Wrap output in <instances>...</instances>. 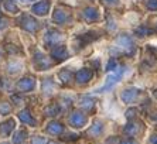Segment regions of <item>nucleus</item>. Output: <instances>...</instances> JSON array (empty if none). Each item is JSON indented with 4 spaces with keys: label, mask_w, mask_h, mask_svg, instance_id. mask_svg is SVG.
Returning <instances> with one entry per match:
<instances>
[{
    "label": "nucleus",
    "mask_w": 157,
    "mask_h": 144,
    "mask_svg": "<svg viewBox=\"0 0 157 144\" xmlns=\"http://www.w3.org/2000/svg\"><path fill=\"white\" fill-rule=\"evenodd\" d=\"M116 50L119 51V52H124V54L128 55H133L136 52V45H135V41H133V38L129 36H126V34H122V36H119L116 38Z\"/></svg>",
    "instance_id": "nucleus-1"
},
{
    "label": "nucleus",
    "mask_w": 157,
    "mask_h": 144,
    "mask_svg": "<svg viewBox=\"0 0 157 144\" xmlns=\"http://www.w3.org/2000/svg\"><path fill=\"white\" fill-rule=\"evenodd\" d=\"M126 71H128V68H126V66H121L119 69H116V72H115L113 75H109L108 78H106L105 85H103L102 88H99V89L95 90V93H103V92H108V90H110L117 82H119V81L122 79V76H123V74Z\"/></svg>",
    "instance_id": "nucleus-2"
},
{
    "label": "nucleus",
    "mask_w": 157,
    "mask_h": 144,
    "mask_svg": "<svg viewBox=\"0 0 157 144\" xmlns=\"http://www.w3.org/2000/svg\"><path fill=\"white\" fill-rule=\"evenodd\" d=\"M18 24L21 25V28H24L29 32H36L38 30V21L34 17H31L30 14H26V13L20 16Z\"/></svg>",
    "instance_id": "nucleus-3"
},
{
    "label": "nucleus",
    "mask_w": 157,
    "mask_h": 144,
    "mask_svg": "<svg viewBox=\"0 0 157 144\" xmlns=\"http://www.w3.org/2000/svg\"><path fill=\"white\" fill-rule=\"evenodd\" d=\"M44 40H45V43H47L48 45H57V44H59L64 40V36H62L59 31H57V30H48V31L45 32Z\"/></svg>",
    "instance_id": "nucleus-4"
},
{
    "label": "nucleus",
    "mask_w": 157,
    "mask_h": 144,
    "mask_svg": "<svg viewBox=\"0 0 157 144\" xmlns=\"http://www.w3.org/2000/svg\"><path fill=\"white\" fill-rule=\"evenodd\" d=\"M50 6H51L50 0H41V2H38L37 4H34L31 11L37 16H45V14H48V11H50Z\"/></svg>",
    "instance_id": "nucleus-5"
},
{
    "label": "nucleus",
    "mask_w": 157,
    "mask_h": 144,
    "mask_svg": "<svg viewBox=\"0 0 157 144\" xmlns=\"http://www.w3.org/2000/svg\"><path fill=\"white\" fill-rule=\"evenodd\" d=\"M34 86H36V81H34V78H30V76L23 78L17 82V89L20 92H30L34 89Z\"/></svg>",
    "instance_id": "nucleus-6"
},
{
    "label": "nucleus",
    "mask_w": 157,
    "mask_h": 144,
    "mask_svg": "<svg viewBox=\"0 0 157 144\" xmlns=\"http://www.w3.org/2000/svg\"><path fill=\"white\" fill-rule=\"evenodd\" d=\"M137 95H139V89H137V88H129V89L122 92L121 99L124 102V103H132V102L136 100Z\"/></svg>",
    "instance_id": "nucleus-7"
},
{
    "label": "nucleus",
    "mask_w": 157,
    "mask_h": 144,
    "mask_svg": "<svg viewBox=\"0 0 157 144\" xmlns=\"http://www.w3.org/2000/svg\"><path fill=\"white\" fill-rule=\"evenodd\" d=\"M34 62H36L37 68L41 69V71L51 66V62H50V59H48V58L45 57L44 54H41V52H36V54H34Z\"/></svg>",
    "instance_id": "nucleus-8"
},
{
    "label": "nucleus",
    "mask_w": 157,
    "mask_h": 144,
    "mask_svg": "<svg viewBox=\"0 0 157 144\" xmlns=\"http://www.w3.org/2000/svg\"><path fill=\"white\" fill-rule=\"evenodd\" d=\"M86 116L84 115L82 112H74L70 117V123L72 124L74 127H82L85 126V123H86Z\"/></svg>",
    "instance_id": "nucleus-9"
},
{
    "label": "nucleus",
    "mask_w": 157,
    "mask_h": 144,
    "mask_svg": "<svg viewBox=\"0 0 157 144\" xmlns=\"http://www.w3.org/2000/svg\"><path fill=\"white\" fill-rule=\"evenodd\" d=\"M94 76V72L91 71V69H79V71L75 74V81H77L78 83H86L91 81V78Z\"/></svg>",
    "instance_id": "nucleus-10"
},
{
    "label": "nucleus",
    "mask_w": 157,
    "mask_h": 144,
    "mask_svg": "<svg viewBox=\"0 0 157 144\" xmlns=\"http://www.w3.org/2000/svg\"><path fill=\"white\" fill-rule=\"evenodd\" d=\"M52 20L58 24H65L67 21H70V14L62 9H55L54 13H52Z\"/></svg>",
    "instance_id": "nucleus-11"
},
{
    "label": "nucleus",
    "mask_w": 157,
    "mask_h": 144,
    "mask_svg": "<svg viewBox=\"0 0 157 144\" xmlns=\"http://www.w3.org/2000/svg\"><path fill=\"white\" fill-rule=\"evenodd\" d=\"M51 55L57 61H64V59L68 58V51H67V48L64 45H58V47H55L51 51Z\"/></svg>",
    "instance_id": "nucleus-12"
},
{
    "label": "nucleus",
    "mask_w": 157,
    "mask_h": 144,
    "mask_svg": "<svg viewBox=\"0 0 157 144\" xmlns=\"http://www.w3.org/2000/svg\"><path fill=\"white\" fill-rule=\"evenodd\" d=\"M18 119L21 120L23 123H26V124H30V126H36L37 124L36 119L31 116L29 109H24V110H21V112L18 113Z\"/></svg>",
    "instance_id": "nucleus-13"
},
{
    "label": "nucleus",
    "mask_w": 157,
    "mask_h": 144,
    "mask_svg": "<svg viewBox=\"0 0 157 144\" xmlns=\"http://www.w3.org/2000/svg\"><path fill=\"white\" fill-rule=\"evenodd\" d=\"M82 16H84L85 20H88V21H96V20H99V11L95 7H86L82 11Z\"/></svg>",
    "instance_id": "nucleus-14"
},
{
    "label": "nucleus",
    "mask_w": 157,
    "mask_h": 144,
    "mask_svg": "<svg viewBox=\"0 0 157 144\" xmlns=\"http://www.w3.org/2000/svg\"><path fill=\"white\" fill-rule=\"evenodd\" d=\"M14 126H16V123L13 119L6 120V122H3L0 124V133L3 134V136H9V134L14 130Z\"/></svg>",
    "instance_id": "nucleus-15"
},
{
    "label": "nucleus",
    "mask_w": 157,
    "mask_h": 144,
    "mask_svg": "<svg viewBox=\"0 0 157 144\" xmlns=\"http://www.w3.org/2000/svg\"><path fill=\"white\" fill-rule=\"evenodd\" d=\"M123 131L128 134L129 137H133V136H136V134L140 131V124H139V123H136V122L128 123V124H126V127L123 129Z\"/></svg>",
    "instance_id": "nucleus-16"
},
{
    "label": "nucleus",
    "mask_w": 157,
    "mask_h": 144,
    "mask_svg": "<svg viewBox=\"0 0 157 144\" xmlns=\"http://www.w3.org/2000/svg\"><path fill=\"white\" fill-rule=\"evenodd\" d=\"M47 131L50 134H54V136H59V134L64 131V126L58 122H51L47 126Z\"/></svg>",
    "instance_id": "nucleus-17"
},
{
    "label": "nucleus",
    "mask_w": 157,
    "mask_h": 144,
    "mask_svg": "<svg viewBox=\"0 0 157 144\" xmlns=\"http://www.w3.org/2000/svg\"><path fill=\"white\" fill-rule=\"evenodd\" d=\"M102 129H103V123L101 120H96L91 126V129L88 130V134L89 136H99V134L102 133Z\"/></svg>",
    "instance_id": "nucleus-18"
},
{
    "label": "nucleus",
    "mask_w": 157,
    "mask_h": 144,
    "mask_svg": "<svg viewBox=\"0 0 157 144\" xmlns=\"http://www.w3.org/2000/svg\"><path fill=\"white\" fill-rule=\"evenodd\" d=\"M96 38H98V36H96V32H94V31H89V32H86V34H84V36L79 37V40H81V43H82V45L92 43V41L96 40Z\"/></svg>",
    "instance_id": "nucleus-19"
},
{
    "label": "nucleus",
    "mask_w": 157,
    "mask_h": 144,
    "mask_svg": "<svg viewBox=\"0 0 157 144\" xmlns=\"http://www.w3.org/2000/svg\"><path fill=\"white\" fill-rule=\"evenodd\" d=\"M26 137H27V133L24 131V130H18V131L14 133V136H13V143L14 144H23L24 140H26Z\"/></svg>",
    "instance_id": "nucleus-20"
},
{
    "label": "nucleus",
    "mask_w": 157,
    "mask_h": 144,
    "mask_svg": "<svg viewBox=\"0 0 157 144\" xmlns=\"http://www.w3.org/2000/svg\"><path fill=\"white\" fill-rule=\"evenodd\" d=\"M4 9L9 11V13H17L18 7L16 6L14 0H4Z\"/></svg>",
    "instance_id": "nucleus-21"
},
{
    "label": "nucleus",
    "mask_w": 157,
    "mask_h": 144,
    "mask_svg": "<svg viewBox=\"0 0 157 144\" xmlns=\"http://www.w3.org/2000/svg\"><path fill=\"white\" fill-rule=\"evenodd\" d=\"M81 108H84V109H89V110H91L92 108H94V106H95V102L92 100L91 97H82V99H81Z\"/></svg>",
    "instance_id": "nucleus-22"
},
{
    "label": "nucleus",
    "mask_w": 157,
    "mask_h": 144,
    "mask_svg": "<svg viewBox=\"0 0 157 144\" xmlns=\"http://www.w3.org/2000/svg\"><path fill=\"white\" fill-rule=\"evenodd\" d=\"M58 78L62 81L64 83H68L71 81V78H72V74H71L70 71H67V69H64V71H61L58 74Z\"/></svg>",
    "instance_id": "nucleus-23"
},
{
    "label": "nucleus",
    "mask_w": 157,
    "mask_h": 144,
    "mask_svg": "<svg viewBox=\"0 0 157 144\" xmlns=\"http://www.w3.org/2000/svg\"><path fill=\"white\" fill-rule=\"evenodd\" d=\"M45 115L47 116H57L59 113V108L57 106V104H50L48 108H45Z\"/></svg>",
    "instance_id": "nucleus-24"
},
{
    "label": "nucleus",
    "mask_w": 157,
    "mask_h": 144,
    "mask_svg": "<svg viewBox=\"0 0 157 144\" xmlns=\"http://www.w3.org/2000/svg\"><path fill=\"white\" fill-rule=\"evenodd\" d=\"M135 32L137 34V36H140V37H146V36H149V34H151L153 32V30H150V28H147V27H139V28H136L135 30Z\"/></svg>",
    "instance_id": "nucleus-25"
},
{
    "label": "nucleus",
    "mask_w": 157,
    "mask_h": 144,
    "mask_svg": "<svg viewBox=\"0 0 157 144\" xmlns=\"http://www.w3.org/2000/svg\"><path fill=\"white\" fill-rule=\"evenodd\" d=\"M20 68H21V64H18V62H10V64L7 65V69H9L10 74H16V72H18Z\"/></svg>",
    "instance_id": "nucleus-26"
},
{
    "label": "nucleus",
    "mask_w": 157,
    "mask_h": 144,
    "mask_svg": "<svg viewBox=\"0 0 157 144\" xmlns=\"http://www.w3.org/2000/svg\"><path fill=\"white\" fill-rule=\"evenodd\" d=\"M31 144H48V140L43 136H34L31 138Z\"/></svg>",
    "instance_id": "nucleus-27"
},
{
    "label": "nucleus",
    "mask_w": 157,
    "mask_h": 144,
    "mask_svg": "<svg viewBox=\"0 0 157 144\" xmlns=\"http://www.w3.org/2000/svg\"><path fill=\"white\" fill-rule=\"evenodd\" d=\"M144 4L146 7L151 11H156L157 10V0H144Z\"/></svg>",
    "instance_id": "nucleus-28"
},
{
    "label": "nucleus",
    "mask_w": 157,
    "mask_h": 144,
    "mask_svg": "<svg viewBox=\"0 0 157 144\" xmlns=\"http://www.w3.org/2000/svg\"><path fill=\"white\" fill-rule=\"evenodd\" d=\"M52 89H54V85L51 83V81L50 79H47L45 82H44V85H43V90L45 92V93H51Z\"/></svg>",
    "instance_id": "nucleus-29"
},
{
    "label": "nucleus",
    "mask_w": 157,
    "mask_h": 144,
    "mask_svg": "<svg viewBox=\"0 0 157 144\" xmlns=\"http://www.w3.org/2000/svg\"><path fill=\"white\" fill-rule=\"evenodd\" d=\"M116 68H117V62L115 61L113 58H110L108 65H106V71H113V69H116Z\"/></svg>",
    "instance_id": "nucleus-30"
},
{
    "label": "nucleus",
    "mask_w": 157,
    "mask_h": 144,
    "mask_svg": "<svg viewBox=\"0 0 157 144\" xmlns=\"http://www.w3.org/2000/svg\"><path fill=\"white\" fill-rule=\"evenodd\" d=\"M9 112H10L9 103H0V113H2V115H7Z\"/></svg>",
    "instance_id": "nucleus-31"
},
{
    "label": "nucleus",
    "mask_w": 157,
    "mask_h": 144,
    "mask_svg": "<svg viewBox=\"0 0 157 144\" xmlns=\"http://www.w3.org/2000/svg\"><path fill=\"white\" fill-rule=\"evenodd\" d=\"M103 4L109 6V7H113V6L119 4V0H103Z\"/></svg>",
    "instance_id": "nucleus-32"
},
{
    "label": "nucleus",
    "mask_w": 157,
    "mask_h": 144,
    "mask_svg": "<svg viewBox=\"0 0 157 144\" xmlns=\"http://www.w3.org/2000/svg\"><path fill=\"white\" fill-rule=\"evenodd\" d=\"M136 113H137V109H129L128 112H126V117L128 119H133Z\"/></svg>",
    "instance_id": "nucleus-33"
},
{
    "label": "nucleus",
    "mask_w": 157,
    "mask_h": 144,
    "mask_svg": "<svg viewBox=\"0 0 157 144\" xmlns=\"http://www.w3.org/2000/svg\"><path fill=\"white\" fill-rule=\"evenodd\" d=\"M121 144H139L136 140H133L132 137H126V138H123V140L121 141Z\"/></svg>",
    "instance_id": "nucleus-34"
},
{
    "label": "nucleus",
    "mask_w": 157,
    "mask_h": 144,
    "mask_svg": "<svg viewBox=\"0 0 157 144\" xmlns=\"http://www.w3.org/2000/svg\"><path fill=\"white\" fill-rule=\"evenodd\" d=\"M149 144H157V134H153V136H150Z\"/></svg>",
    "instance_id": "nucleus-35"
},
{
    "label": "nucleus",
    "mask_w": 157,
    "mask_h": 144,
    "mask_svg": "<svg viewBox=\"0 0 157 144\" xmlns=\"http://www.w3.org/2000/svg\"><path fill=\"white\" fill-rule=\"evenodd\" d=\"M154 96H156V97H157V90H156V92H154Z\"/></svg>",
    "instance_id": "nucleus-36"
},
{
    "label": "nucleus",
    "mask_w": 157,
    "mask_h": 144,
    "mask_svg": "<svg viewBox=\"0 0 157 144\" xmlns=\"http://www.w3.org/2000/svg\"><path fill=\"white\" fill-rule=\"evenodd\" d=\"M21 2H30V0H21Z\"/></svg>",
    "instance_id": "nucleus-37"
},
{
    "label": "nucleus",
    "mask_w": 157,
    "mask_h": 144,
    "mask_svg": "<svg viewBox=\"0 0 157 144\" xmlns=\"http://www.w3.org/2000/svg\"><path fill=\"white\" fill-rule=\"evenodd\" d=\"M50 144H58V143H50Z\"/></svg>",
    "instance_id": "nucleus-38"
},
{
    "label": "nucleus",
    "mask_w": 157,
    "mask_h": 144,
    "mask_svg": "<svg viewBox=\"0 0 157 144\" xmlns=\"http://www.w3.org/2000/svg\"><path fill=\"white\" fill-rule=\"evenodd\" d=\"M2 144H9V143H2Z\"/></svg>",
    "instance_id": "nucleus-39"
},
{
    "label": "nucleus",
    "mask_w": 157,
    "mask_h": 144,
    "mask_svg": "<svg viewBox=\"0 0 157 144\" xmlns=\"http://www.w3.org/2000/svg\"><path fill=\"white\" fill-rule=\"evenodd\" d=\"M0 2H2V0H0Z\"/></svg>",
    "instance_id": "nucleus-40"
}]
</instances>
